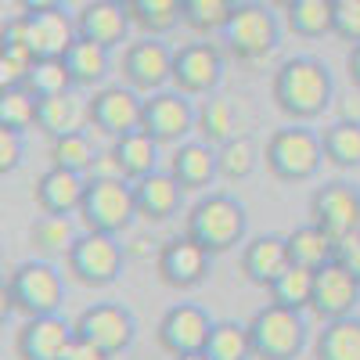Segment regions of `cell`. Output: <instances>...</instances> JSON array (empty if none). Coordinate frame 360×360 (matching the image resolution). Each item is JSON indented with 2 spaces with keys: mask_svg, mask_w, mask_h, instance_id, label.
<instances>
[{
  "mask_svg": "<svg viewBox=\"0 0 360 360\" xmlns=\"http://www.w3.org/2000/svg\"><path fill=\"white\" fill-rule=\"evenodd\" d=\"M134 198H137V220L144 224H166L180 213V198H184V188L173 180V173L155 169L141 180H134Z\"/></svg>",
  "mask_w": 360,
  "mask_h": 360,
  "instance_id": "obj_21",
  "label": "cell"
},
{
  "mask_svg": "<svg viewBox=\"0 0 360 360\" xmlns=\"http://www.w3.org/2000/svg\"><path fill=\"white\" fill-rule=\"evenodd\" d=\"M123 79L137 94H159L173 79V51L159 37H144L123 54Z\"/></svg>",
  "mask_w": 360,
  "mask_h": 360,
  "instance_id": "obj_16",
  "label": "cell"
},
{
  "mask_svg": "<svg viewBox=\"0 0 360 360\" xmlns=\"http://www.w3.org/2000/svg\"><path fill=\"white\" fill-rule=\"evenodd\" d=\"M76 227L69 217H37L33 224H29V245H33L40 256H58V252H69L76 245Z\"/></svg>",
  "mask_w": 360,
  "mask_h": 360,
  "instance_id": "obj_32",
  "label": "cell"
},
{
  "mask_svg": "<svg viewBox=\"0 0 360 360\" xmlns=\"http://www.w3.org/2000/svg\"><path fill=\"white\" fill-rule=\"evenodd\" d=\"M37 98L29 94L25 86H15V90H0V130H29L37 127Z\"/></svg>",
  "mask_w": 360,
  "mask_h": 360,
  "instance_id": "obj_41",
  "label": "cell"
},
{
  "mask_svg": "<svg viewBox=\"0 0 360 360\" xmlns=\"http://www.w3.org/2000/svg\"><path fill=\"white\" fill-rule=\"evenodd\" d=\"M22 159H25V141H22V134L0 130V173L8 176L11 169L22 166Z\"/></svg>",
  "mask_w": 360,
  "mask_h": 360,
  "instance_id": "obj_43",
  "label": "cell"
},
{
  "mask_svg": "<svg viewBox=\"0 0 360 360\" xmlns=\"http://www.w3.org/2000/svg\"><path fill=\"white\" fill-rule=\"evenodd\" d=\"M65 65H69V72H72V83H76V86H101V83L108 79V69H112L108 51H105L101 44L83 40V37L69 47Z\"/></svg>",
  "mask_w": 360,
  "mask_h": 360,
  "instance_id": "obj_29",
  "label": "cell"
},
{
  "mask_svg": "<svg viewBox=\"0 0 360 360\" xmlns=\"http://www.w3.org/2000/svg\"><path fill=\"white\" fill-rule=\"evenodd\" d=\"M224 44L227 51L238 58V62H259V58H266L270 51L278 47V18L274 11H270L266 4H259V0H245V4H238L227 29H224Z\"/></svg>",
  "mask_w": 360,
  "mask_h": 360,
  "instance_id": "obj_8",
  "label": "cell"
},
{
  "mask_svg": "<svg viewBox=\"0 0 360 360\" xmlns=\"http://www.w3.org/2000/svg\"><path fill=\"white\" fill-rule=\"evenodd\" d=\"M335 37L349 47L360 44V0H342V4H335Z\"/></svg>",
  "mask_w": 360,
  "mask_h": 360,
  "instance_id": "obj_42",
  "label": "cell"
},
{
  "mask_svg": "<svg viewBox=\"0 0 360 360\" xmlns=\"http://www.w3.org/2000/svg\"><path fill=\"white\" fill-rule=\"evenodd\" d=\"M72 339L76 328L65 317H29L15 335V353L18 360H62Z\"/></svg>",
  "mask_w": 360,
  "mask_h": 360,
  "instance_id": "obj_19",
  "label": "cell"
},
{
  "mask_svg": "<svg viewBox=\"0 0 360 360\" xmlns=\"http://www.w3.org/2000/svg\"><path fill=\"white\" fill-rule=\"evenodd\" d=\"M270 94H274V105L292 123H310L332 105V72H328L321 58L295 54L274 72Z\"/></svg>",
  "mask_w": 360,
  "mask_h": 360,
  "instance_id": "obj_1",
  "label": "cell"
},
{
  "mask_svg": "<svg viewBox=\"0 0 360 360\" xmlns=\"http://www.w3.org/2000/svg\"><path fill=\"white\" fill-rule=\"evenodd\" d=\"M76 40H79V29L62 8L22 15V44L37 54V62L40 58H65Z\"/></svg>",
  "mask_w": 360,
  "mask_h": 360,
  "instance_id": "obj_18",
  "label": "cell"
},
{
  "mask_svg": "<svg viewBox=\"0 0 360 360\" xmlns=\"http://www.w3.org/2000/svg\"><path fill=\"white\" fill-rule=\"evenodd\" d=\"M76 335L86 339V342H94L98 349H105L108 356L115 353H127L134 346V335H137V321L127 307H119V303H94V307H86L76 321Z\"/></svg>",
  "mask_w": 360,
  "mask_h": 360,
  "instance_id": "obj_12",
  "label": "cell"
},
{
  "mask_svg": "<svg viewBox=\"0 0 360 360\" xmlns=\"http://www.w3.org/2000/svg\"><path fill=\"white\" fill-rule=\"evenodd\" d=\"M62 360H112V356H108L105 349H98L94 342H86V339H79V335H76Z\"/></svg>",
  "mask_w": 360,
  "mask_h": 360,
  "instance_id": "obj_46",
  "label": "cell"
},
{
  "mask_svg": "<svg viewBox=\"0 0 360 360\" xmlns=\"http://www.w3.org/2000/svg\"><path fill=\"white\" fill-rule=\"evenodd\" d=\"M112 4H130V0H112Z\"/></svg>",
  "mask_w": 360,
  "mask_h": 360,
  "instance_id": "obj_51",
  "label": "cell"
},
{
  "mask_svg": "<svg viewBox=\"0 0 360 360\" xmlns=\"http://www.w3.org/2000/svg\"><path fill=\"white\" fill-rule=\"evenodd\" d=\"M86 119V105H79L72 94H58V98H44L37 105V130L47 134L51 141L62 137V134H72V130H83L79 123Z\"/></svg>",
  "mask_w": 360,
  "mask_h": 360,
  "instance_id": "obj_28",
  "label": "cell"
},
{
  "mask_svg": "<svg viewBox=\"0 0 360 360\" xmlns=\"http://www.w3.org/2000/svg\"><path fill=\"white\" fill-rule=\"evenodd\" d=\"M18 4H22L25 15H37V11H58L65 0H18Z\"/></svg>",
  "mask_w": 360,
  "mask_h": 360,
  "instance_id": "obj_47",
  "label": "cell"
},
{
  "mask_svg": "<svg viewBox=\"0 0 360 360\" xmlns=\"http://www.w3.org/2000/svg\"><path fill=\"white\" fill-rule=\"evenodd\" d=\"M335 242L328 238L317 224H303L288 234V252H292V266L303 270H321L328 263H335Z\"/></svg>",
  "mask_w": 360,
  "mask_h": 360,
  "instance_id": "obj_26",
  "label": "cell"
},
{
  "mask_svg": "<svg viewBox=\"0 0 360 360\" xmlns=\"http://www.w3.org/2000/svg\"><path fill=\"white\" fill-rule=\"evenodd\" d=\"M98 152H94V141H90L86 130H72V134H62L51 141V166L58 169H72V173H90Z\"/></svg>",
  "mask_w": 360,
  "mask_h": 360,
  "instance_id": "obj_36",
  "label": "cell"
},
{
  "mask_svg": "<svg viewBox=\"0 0 360 360\" xmlns=\"http://www.w3.org/2000/svg\"><path fill=\"white\" fill-rule=\"evenodd\" d=\"M217 321H209V314L195 303H176L162 314L159 321V346L169 356H198L205 353L209 332Z\"/></svg>",
  "mask_w": 360,
  "mask_h": 360,
  "instance_id": "obj_14",
  "label": "cell"
},
{
  "mask_svg": "<svg viewBox=\"0 0 360 360\" xmlns=\"http://www.w3.org/2000/svg\"><path fill=\"white\" fill-rule=\"evenodd\" d=\"M173 360H205V353H198V356H173Z\"/></svg>",
  "mask_w": 360,
  "mask_h": 360,
  "instance_id": "obj_50",
  "label": "cell"
},
{
  "mask_svg": "<svg viewBox=\"0 0 360 360\" xmlns=\"http://www.w3.org/2000/svg\"><path fill=\"white\" fill-rule=\"evenodd\" d=\"M266 4H270V8H281V11H288L292 4H299V0H266Z\"/></svg>",
  "mask_w": 360,
  "mask_h": 360,
  "instance_id": "obj_49",
  "label": "cell"
},
{
  "mask_svg": "<svg viewBox=\"0 0 360 360\" xmlns=\"http://www.w3.org/2000/svg\"><path fill=\"white\" fill-rule=\"evenodd\" d=\"M288 266H292L288 234H259L242 252V274H245V281H252L259 288H270Z\"/></svg>",
  "mask_w": 360,
  "mask_h": 360,
  "instance_id": "obj_22",
  "label": "cell"
},
{
  "mask_svg": "<svg viewBox=\"0 0 360 360\" xmlns=\"http://www.w3.org/2000/svg\"><path fill=\"white\" fill-rule=\"evenodd\" d=\"M259 162V148L252 137H231L217 148V173L224 180H245Z\"/></svg>",
  "mask_w": 360,
  "mask_h": 360,
  "instance_id": "obj_40",
  "label": "cell"
},
{
  "mask_svg": "<svg viewBox=\"0 0 360 360\" xmlns=\"http://www.w3.org/2000/svg\"><path fill=\"white\" fill-rule=\"evenodd\" d=\"M360 303V281L349 274L342 263H328L321 270H314V314L328 324V321H342L353 317Z\"/></svg>",
  "mask_w": 360,
  "mask_h": 360,
  "instance_id": "obj_17",
  "label": "cell"
},
{
  "mask_svg": "<svg viewBox=\"0 0 360 360\" xmlns=\"http://www.w3.org/2000/svg\"><path fill=\"white\" fill-rule=\"evenodd\" d=\"M18 314L29 317H54L65 303V278L47 259H25L15 266V274L4 285Z\"/></svg>",
  "mask_w": 360,
  "mask_h": 360,
  "instance_id": "obj_4",
  "label": "cell"
},
{
  "mask_svg": "<svg viewBox=\"0 0 360 360\" xmlns=\"http://www.w3.org/2000/svg\"><path fill=\"white\" fill-rule=\"evenodd\" d=\"M127 249L119 245L115 234H98V231H83L76 238V245L65 252L69 274L86 285V288H105L123 274Z\"/></svg>",
  "mask_w": 360,
  "mask_h": 360,
  "instance_id": "obj_7",
  "label": "cell"
},
{
  "mask_svg": "<svg viewBox=\"0 0 360 360\" xmlns=\"http://www.w3.org/2000/svg\"><path fill=\"white\" fill-rule=\"evenodd\" d=\"M310 224H317L332 242H346L360 231V188L346 180H328L310 198Z\"/></svg>",
  "mask_w": 360,
  "mask_h": 360,
  "instance_id": "obj_11",
  "label": "cell"
},
{
  "mask_svg": "<svg viewBox=\"0 0 360 360\" xmlns=\"http://www.w3.org/2000/svg\"><path fill=\"white\" fill-rule=\"evenodd\" d=\"M155 270H159L162 285L188 292V288H198L209 278V270H213V252H205L198 242H191L188 234H180V238L162 242Z\"/></svg>",
  "mask_w": 360,
  "mask_h": 360,
  "instance_id": "obj_15",
  "label": "cell"
},
{
  "mask_svg": "<svg viewBox=\"0 0 360 360\" xmlns=\"http://www.w3.org/2000/svg\"><path fill=\"white\" fill-rule=\"evenodd\" d=\"M238 0H184V25L191 33H224Z\"/></svg>",
  "mask_w": 360,
  "mask_h": 360,
  "instance_id": "obj_39",
  "label": "cell"
},
{
  "mask_svg": "<svg viewBox=\"0 0 360 360\" xmlns=\"http://www.w3.org/2000/svg\"><path fill=\"white\" fill-rule=\"evenodd\" d=\"M72 86H76V83H72V72H69V65H65V58H40V62L29 69V76H25V90H29L37 101L69 94Z\"/></svg>",
  "mask_w": 360,
  "mask_h": 360,
  "instance_id": "obj_37",
  "label": "cell"
},
{
  "mask_svg": "<svg viewBox=\"0 0 360 360\" xmlns=\"http://www.w3.org/2000/svg\"><path fill=\"white\" fill-rule=\"evenodd\" d=\"M335 263H342L349 274L360 281V231H356L353 238H346V242H339V249H335Z\"/></svg>",
  "mask_w": 360,
  "mask_h": 360,
  "instance_id": "obj_45",
  "label": "cell"
},
{
  "mask_svg": "<svg viewBox=\"0 0 360 360\" xmlns=\"http://www.w3.org/2000/svg\"><path fill=\"white\" fill-rule=\"evenodd\" d=\"M324 159L339 169H360V123L349 119H335L332 127L321 134Z\"/></svg>",
  "mask_w": 360,
  "mask_h": 360,
  "instance_id": "obj_31",
  "label": "cell"
},
{
  "mask_svg": "<svg viewBox=\"0 0 360 360\" xmlns=\"http://www.w3.org/2000/svg\"><path fill=\"white\" fill-rule=\"evenodd\" d=\"M195 134H198V141L213 144V148H220V144H227L231 137H238V134H234V105H231L227 98H217V94L205 98V101L198 105Z\"/></svg>",
  "mask_w": 360,
  "mask_h": 360,
  "instance_id": "obj_34",
  "label": "cell"
},
{
  "mask_svg": "<svg viewBox=\"0 0 360 360\" xmlns=\"http://www.w3.org/2000/svg\"><path fill=\"white\" fill-rule=\"evenodd\" d=\"M224 79V54L217 44H184L173 51V79L169 86L180 90L184 98H213V90Z\"/></svg>",
  "mask_w": 360,
  "mask_h": 360,
  "instance_id": "obj_10",
  "label": "cell"
},
{
  "mask_svg": "<svg viewBox=\"0 0 360 360\" xmlns=\"http://www.w3.org/2000/svg\"><path fill=\"white\" fill-rule=\"evenodd\" d=\"M141 112H144V98L134 86H98L94 98L86 101V123L98 134L108 137H123L141 130Z\"/></svg>",
  "mask_w": 360,
  "mask_h": 360,
  "instance_id": "obj_13",
  "label": "cell"
},
{
  "mask_svg": "<svg viewBox=\"0 0 360 360\" xmlns=\"http://www.w3.org/2000/svg\"><path fill=\"white\" fill-rule=\"evenodd\" d=\"M270 292V303H278L285 310H295L303 314L314 307V270H303V266H288L285 274L266 288Z\"/></svg>",
  "mask_w": 360,
  "mask_h": 360,
  "instance_id": "obj_35",
  "label": "cell"
},
{
  "mask_svg": "<svg viewBox=\"0 0 360 360\" xmlns=\"http://www.w3.org/2000/svg\"><path fill=\"white\" fill-rule=\"evenodd\" d=\"M169 173H173V180L184 191L209 188L220 176L217 173V148L205 144V141H184V144H176L173 155H169Z\"/></svg>",
  "mask_w": 360,
  "mask_h": 360,
  "instance_id": "obj_24",
  "label": "cell"
},
{
  "mask_svg": "<svg viewBox=\"0 0 360 360\" xmlns=\"http://www.w3.org/2000/svg\"><path fill=\"white\" fill-rule=\"evenodd\" d=\"M314 360H360V317L328 321L314 342Z\"/></svg>",
  "mask_w": 360,
  "mask_h": 360,
  "instance_id": "obj_27",
  "label": "cell"
},
{
  "mask_svg": "<svg viewBox=\"0 0 360 360\" xmlns=\"http://www.w3.org/2000/svg\"><path fill=\"white\" fill-rule=\"evenodd\" d=\"M83 195H86V176L72 173V169H58V166L40 173L37 188H33V198L40 205V213H51V217H72V213H79Z\"/></svg>",
  "mask_w": 360,
  "mask_h": 360,
  "instance_id": "obj_23",
  "label": "cell"
},
{
  "mask_svg": "<svg viewBox=\"0 0 360 360\" xmlns=\"http://www.w3.org/2000/svg\"><path fill=\"white\" fill-rule=\"evenodd\" d=\"M266 169L274 173L285 184H307L317 176L321 162H324V144L321 134H314L307 123H292L270 134L266 148H263Z\"/></svg>",
  "mask_w": 360,
  "mask_h": 360,
  "instance_id": "obj_3",
  "label": "cell"
},
{
  "mask_svg": "<svg viewBox=\"0 0 360 360\" xmlns=\"http://www.w3.org/2000/svg\"><path fill=\"white\" fill-rule=\"evenodd\" d=\"M346 69H349V79H353V86L360 90V44H356V47H349V58H346Z\"/></svg>",
  "mask_w": 360,
  "mask_h": 360,
  "instance_id": "obj_48",
  "label": "cell"
},
{
  "mask_svg": "<svg viewBox=\"0 0 360 360\" xmlns=\"http://www.w3.org/2000/svg\"><path fill=\"white\" fill-rule=\"evenodd\" d=\"M245 328H249V342H252L256 360H295L307 346L303 314L285 310L278 303H266L263 310H256Z\"/></svg>",
  "mask_w": 360,
  "mask_h": 360,
  "instance_id": "obj_5",
  "label": "cell"
},
{
  "mask_svg": "<svg viewBox=\"0 0 360 360\" xmlns=\"http://www.w3.org/2000/svg\"><path fill=\"white\" fill-rule=\"evenodd\" d=\"M79 220L86 231L123 234L137 220V198L130 180H86V195L79 205Z\"/></svg>",
  "mask_w": 360,
  "mask_h": 360,
  "instance_id": "obj_6",
  "label": "cell"
},
{
  "mask_svg": "<svg viewBox=\"0 0 360 360\" xmlns=\"http://www.w3.org/2000/svg\"><path fill=\"white\" fill-rule=\"evenodd\" d=\"M252 342H249V328L238 321H217L205 342V360H249Z\"/></svg>",
  "mask_w": 360,
  "mask_h": 360,
  "instance_id": "obj_38",
  "label": "cell"
},
{
  "mask_svg": "<svg viewBox=\"0 0 360 360\" xmlns=\"http://www.w3.org/2000/svg\"><path fill=\"white\" fill-rule=\"evenodd\" d=\"M86 180H127L123 176V166H119L112 148H108V152H98L94 166H90V173H86Z\"/></svg>",
  "mask_w": 360,
  "mask_h": 360,
  "instance_id": "obj_44",
  "label": "cell"
},
{
  "mask_svg": "<svg viewBox=\"0 0 360 360\" xmlns=\"http://www.w3.org/2000/svg\"><path fill=\"white\" fill-rule=\"evenodd\" d=\"M332 4H342V0H332Z\"/></svg>",
  "mask_w": 360,
  "mask_h": 360,
  "instance_id": "obj_52",
  "label": "cell"
},
{
  "mask_svg": "<svg viewBox=\"0 0 360 360\" xmlns=\"http://www.w3.org/2000/svg\"><path fill=\"white\" fill-rule=\"evenodd\" d=\"M245 227H249L245 205L224 191H217V195H205L191 205L184 234L191 242H198L205 252L220 256V252H231L234 245H242Z\"/></svg>",
  "mask_w": 360,
  "mask_h": 360,
  "instance_id": "obj_2",
  "label": "cell"
},
{
  "mask_svg": "<svg viewBox=\"0 0 360 360\" xmlns=\"http://www.w3.org/2000/svg\"><path fill=\"white\" fill-rule=\"evenodd\" d=\"M130 18L148 37H162L176 22H184V0H130Z\"/></svg>",
  "mask_w": 360,
  "mask_h": 360,
  "instance_id": "obj_33",
  "label": "cell"
},
{
  "mask_svg": "<svg viewBox=\"0 0 360 360\" xmlns=\"http://www.w3.org/2000/svg\"><path fill=\"white\" fill-rule=\"evenodd\" d=\"M288 18V29L295 37H307V40H317L324 33H335V4L332 0H299L285 11Z\"/></svg>",
  "mask_w": 360,
  "mask_h": 360,
  "instance_id": "obj_30",
  "label": "cell"
},
{
  "mask_svg": "<svg viewBox=\"0 0 360 360\" xmlns=\"http://www.w3.org/2000/svg\"><path fill=\"white\" fill-rule=\"evenodd\" d=\"M130 25H134L130 8L127 4H112V0H90V4L76 15L79 37L90 40V44H101L105 51L127 44Z\"/></svg>",
  "mask_w": 360,
  "mask_h": 360,
  "instance_id": "obj_20",
  "label": "cell"
},
{
  "mask_svg": "<svg viewBox=\"0 0 360 360\" xmlns=\"http://www.w3.org/2000/svg\"><path fill=\"white\" fill-rule=\"evenodd\" d=\"M112 152H115L119 166H123V176L130 180V184L141 180V176H148V173H155V166H159V141H152L144 130L115 137Z\"/></svg>",
  "mask_w": 360,
  "mask_h": 360,
  "instance_id": "obj_25",
  "label": "cell"
},
{
  "mask_svg": "<svg viewBox=\"0 0 360 360\" xmlns=\"http://www.w3.org/2000/svg\"><path fill=\"white\" fill-rule=\"evenodd\" d=\"M198 123V108L191 105V98H184L180 90H159V94L144 98V112H141V130L159 141V144H184L195 134Z\"/></svg>",
  "mask_w": 360,
  "mask_h": 360,
  "instance_id": "obj_9",
  "label": "cell"
}]
</instances>
